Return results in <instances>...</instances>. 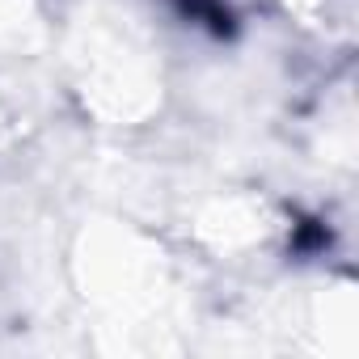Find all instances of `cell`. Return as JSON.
I'll return each mask as SVG.
<instances>
[{
	"label": "cell",
	"mask_w": 359,
	"mask_h": 359,
	"mask_svg": "<svg viewBox=\"0 0 359 359\" xmlns=\"http://www.w3.org/2000/svg\"><path fill=\"white\" fill-rule=\"evenodd\" d=\"M173 5L187 18H195V22H216L220 9H224V0H173Z\"/></svg>",
	"instance_id": "6da1fadb"
}]
</instances>
